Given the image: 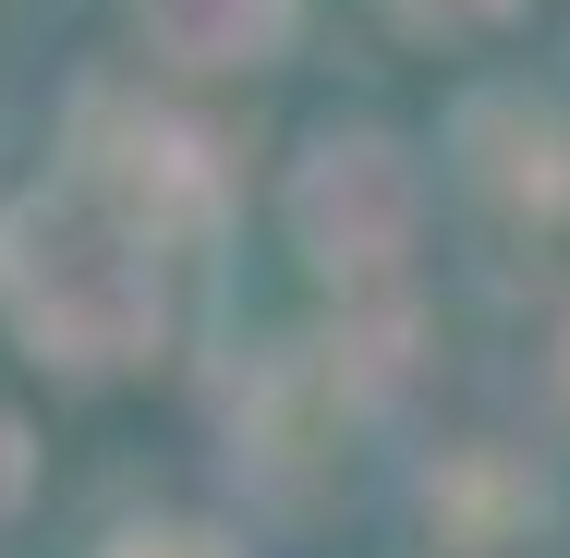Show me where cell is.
<instances>
[{
  "label": "cell",
  "mask_w": 570,
  "mask_h": 558,
  "mask_svg": "<svg viewBox=\"0 0 570 558\" xmlns=\"http://www.w3.org/2000/svg\"><path fill=\"white\" fill-rule=\"evenodd\" d=\"M0 280H12L24 340L61 352V364H134L158 340V219L98 170H73V183L12 207Z\"/></svg>",
  "instance_id": "6da1fadb"
},
{
  "label": "cell",
  "mask_w": 570,
  "mask_h": 558,
  "mask_svg": "<svg viewBox=\"0 0 570 558\" xmlns=\"http://www.w3.org/2000/svg\"><path fill=\"white\" fill-rule=\"evenodd\" d=\"M401 231H413V183H401V158L376 146V134H352V146H316V170H304V243L328 255V267H389L401 255Z\"/></svg>",
  "instance_id": "7a4b0ae2"
},
{
  "label": "cell",
  "mask_w": 570,
  "mask_h": 558,
  "mask_svg": "<svg viewBox=\"0 0 570 558\" xmlns=\"http://www.w3.org/2000/svg\"><path fill=\"white\" fill-rule=\"evenodd\" d=\"M134 25H146L170 61H195V74H230V61L279 49L292 0H134Z\"/></svg>",
  "instance_id": "3957f363"
},
{
  "label": "cell",
  "mask_w": 570,
  "mask_h": 558,
  "mask_svg": "<svg viewBox=\"0 0 570 558\" xmlns=\"http://www.w3.org/2000/svg\"><path fill=\"white\" fill-rule=\"evenodd\" d=\"M121 558H230L219 535H183V522H158V535H121Z\"/></svg>",
  "instance_id": "277c9868"
},
{
  "label": "cell",
  "mask_w": 570,
  "mask_h": 558,
  "mask_svg": "<svg viewBox=\"0 0 570 558\" xmlns=\"http://www.w3.org/2000/svg\"><path fill=\"white\" fill-rule=\"evenodd\" d=\"M413 25H473V12H498V0H401Z\"/></svg>",
  "instance_id": "5b68a950"
},
{
  "label": "cell",
  "mask_w": 570,
  "mask_h": 558,
  "mask_svg": "<svg viewBox=\"0 0 570 558\" xmlns=\"http://www.w3.org/2000/svg\"><path fill=\"white\" fill-rule=\"evenodd\" d=\"M12 486H24V449H12V425H0V498H12Z\"/></svg>",
  "instance_id": "8992f818"
}]
</instances>
